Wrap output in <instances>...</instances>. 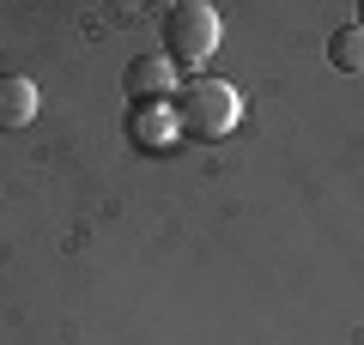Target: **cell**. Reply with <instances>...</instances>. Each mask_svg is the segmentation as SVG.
<instances>
[{
  "instance_id": "cell-1",
  "label": "cell",
  "mask_w": 364,
  "mask_h": 345,
  "mask_svg": "<svg viewBox=\"0 0 364 345\" xmlns=\"http://www.w3.org/2000/svg\"><path fill=\"white\" fill-rule=\"evenodd\" d=\"M170 115H176V133H188V140H231L243 121V91L231 79H182L170 97Z\"/></svg>"
},
{
  "instance_id": "cell-2",
  "label": "cell",
  "mask_w": 364,
  "mask_h": 345,
  "mask_svg": "<svg viewBox=\"0 0 364 345\" xmlns=\"http://www.w3.org/2000/svg\"><path fill=\"white\" fill-rule=\"evenodd\" d=\"M219 49V13H213L207 0H182L164 13V55L182 67H200L207 55Z\"/></svg>"
},
{
  "instance_id": "cell-3",
  "label": "cell",
  "mask_w": 364,
  "mask_h": 345,
  "mask_svg": "<svg viewBox=\"0 0 364 345\" xmlns=\"http://www.w3.org/2000/svg\"><path fill=\"white\" fill-rule=\"evenodd\" d=\"M122 85H128L134 103H170L182 79H176V61H170V55H134L128 73H122Z\"/></svg>"
},
{
  "instance_id": "cell-4",
  "label": "cell",
  "mask_w": 364,
  "mask_h": 345,
  "mask_svg": "<svg viewBox=\"0 0 364 345\" xmlns=\"http://www.w3.org/2000/svg\"><path fill=\"white\" fill-rule=\"evenodd\" d=\"M37 109H43L37 79H25V73H0V133H25L31 121H37Z\"/></svg>"
},
{
  "instance_id": "cell-5",
  "label": "cell",
  "mask_w": 364,
  "mask_h": 345,
  "mask_svg": "<svg viewBox=\"0 0 364 345\" xmlns=\"http://www.w3.org/2000/svg\"><path fill=\"white\" fill-rule=\"evenodd\" d=\"M128 133H134V146H146V152H164V146L176 140V115H170V103H140V109L128 115Z\"/></svg>"
},
{
  "instance_id": "cell-6",
  "label": "cell",
  "mask_w": 364,
  "mask_h": 345,
  "mask_svg": "<svg viewBox=\"0 0 364 345\" xmlns=\"http://www.w3.org/2000/svg\"><path fill=\"white\" fill-rule=\"evenodd\" d=\"M328 67L334 73H364V25H340L328 37Z\"/></svg>"
},
{
  "instance_id": "cell-7",
  "label": "cell",
  "mask_w": 364,
  "mask_h": 345,
  "mask_svg": "<svg viewBox=\"0 0 364 345\" xmlns=\"http://www.w3.org/2000/svg\"><path fill=\"white\" fill-rule=\"evenodd\" d=\"M358 25H364V18H358Z\"/></svg>"
}]
</instances>
